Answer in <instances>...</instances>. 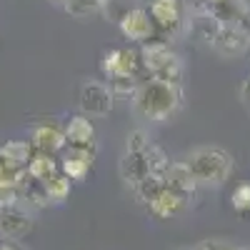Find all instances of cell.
<instances>
[{"instance_id": "obj_4", "label": "cell", "mask_w": 250, "mask_h": 250, "mask_svg": "<svg viewBox=\"0 0 250 250\" xmlns=\"http://www.w3.org/2000/svg\"><path fill=\"white\" fill-rule=\"evenodd\" d=\"M113 90L103 80H85L78 90V108L88 118H105L113 110Z\"/></svg>"}, {"instance_id": "obj_9", "label": "cell", "mask_w": 250, "mask_h": 250, "mask_svg": "<svg viewBox=\"0 0 250 250\" xmlns=\"http://www.w3.org/2000/svg\"><path fill=\"white\" fill-rule=\"evenodd\" d=\"M148 13L153 18L155 30L178 33L185 23V5L180 0H150Z\"/></svg>"}, {"instance_id": "obj_2", "label": "cell", "mask_w": 250, "mask_h": 250, "mask_svg": "<svg viewBox=\"0 0 250 250\" xmlns=\"http://www.w3.org/2000/svg\"><path fill=\"white\" fill-rule=\"evenodd\" d=\"M198 185H223L233 173V155L218 145H200L183 158Z\"/></svg>"}, {"instance_id": "obj_25", "label": "cell", "mask_w": 250, "mask_h": 250, "mask_svg": "<svg viewBox=\"0 0 250 250\" xmlns=\"http://www.w3.org/2000/svg\"><path fill=\"white\" fill-rule=\"evenodd\" d=\"M230 205L235 208L240 215L250 213V183H240V185L235 188L233 195H230Z\"/></svg>"}, {"instance_id": "obj_34", "label": "cell", "mask_w": 250, "mask_h": 250, "mask_svg": "<svg viewBox=\"0 0 250 250\" xmlns=\"http://www.w3.org/2000/svg\"><path fill=\"white\" fill-rule=\"evenodd\" d=\"M210 3H213V0H210Z\"/></svg>"}, {"instance_id": "obj_1", "label": "cell", "mask_w": 250, "mask_h": 250, "mask_svg": "<svg viewBox=\"0 0 250 250\" xmlns=\"http://www.w3.org/2000/svg\"><path fill=\"white\" fill-rule=\"evenodd\" d=\"M130 103H133V115L138 120L168 123L183 108V88H180V83L150 78L138 85Z\"/></svg>"}, {"instance_id": "obj_10", "label": "cell", "mask_w": 250, "mask_h": 250, "mask_svg": "<svg viewBox=\"0 0 250 250\" xmlns=\"http://www.w3.org/2000/svg\"><path fill=\"white\" fill-rule=\"evenodd\" d=\"M33 233V215L20 205L0 208V235L5 240H20Z\"/></svg>"}, {"instance_id": "obj_26", "label": "cell", "mask_w": 250, "mask_h": 250, "mask_svg": "<svg viewBox=\"0 0 250 250\" xmlns=\"http://www.w3.org/2000/svg\"><path fill=\"white\" fill-rule=\"evenodd\" d=\"M20 205V190L13 183H0V208Z\"/></svg>"}, {"instance_id": "obj_22", "label": "cell", "mask_w": 250, "mask_h": 250, "mask_svg": "<svg viewBox=\"0 0 250 250\" xmlns=\"http://www.w3.org/2000/svg\"><path fill=\"white\" fill-rule=\"evenodd\" d=\"M62 10L78 20H83V18L95 15V13H103V0H68Z\"/></svg>"}, {"instance_id": "obj_28", "label": "cell", "mask_w": 250, "mask_h": 250, "mask_svg": "<svg viewBox=\"0 0 250 250\" xmlns=\"http://www.w3.org/2000/svg\"><path fill=\"white\" fill-rule=\"evenodd\" d=\"M240 98H243V103H245V105H250V78L243 83V85H240Z\"/></svg>"}, {"instance_id": "obj_6", "label": "cell", "mask_w": 250, "mask_h": 250, "mask_svg": "<svg viewBox=\"0 0 250 250\" xmlns=\"http://www.w3.org/2000/svg\"><path fill=\"white\" fill-rule=\"evenodd\" d=\"M210 48L223 58H243L250 50V33L240 25L223 23Z\"/></svg>"}, {"instance_id": "obj_7", "label": "cell", "mask_w": 250, "mask_h": 250, "mask_svg": "<svg viewBox=\"0 0 250 250\" xmlns=\"http://www.w3.org/2000/svg\"><path fill=\"white\" fill-rule=\"evenodd\" d=\"M188 205H190V195H185V193L175 190V188L165 185L163 190L148 203V210L158 220H173V218H180L188 210Z\"/></svg>"}, {"instance_id": "obj_31", "label": "cell", "mask_w": 250, "mask_h": 250, "mask_svg": "<svg viewBox=\"0 0 250 250\" xmlns=\"http://www.w3.org/2000/svg\"><path fill=\"white\" fill-rule=\"evenodd\" d=\"M0 170H3V160H0Z\"/></svg>"}, {"instance_id": "obj_20", "label": "cell", "mask_w": 250, "mask_h": 250, "mask_svg": "<svg viewBox=\"0 0 250 250\" xmlns=\"http://www.w3.org/2000/svg\"><path fill=\"white\" fill-rule=\"evenodd\" d=\"M165 185H168V183H165V175H155V173H148V175H145L140 183H138V188H135V195L143 200V203H150L160 190H163V188Z\"/></svg>"}, {"instance_id": "obj_16", "label": "cell", "mask_w": 250, "mask_h": 250, "mask_svg": "<svg viewBox=\"0 0 250 250\" xmlns=\"http://www.w3.org/2000/svg\"><path fill=\"white\" fill-rule=\"evenodd\" d=\"M35 148L28 140H8L0 145V160L10 168H28Z\"/></svg>"}, {"instance_id": "obj_29", "label": "cell", "mask_w": 250, "mask_h": 250, "mask_svg": "<svg viewBox=\"0 0 250 250\" xmlns=\"http://www.w3.org/2000/svg\"><path fill=\"white\" fill-rule=\"evenodd\" d=\"M0 250H18V248H15L13 243H8V240H5V243H0Z\"/></svg>"}, {"instance_id": "obj_14", "label": "cell", "mask_w": 250, "mask_h": 250, "mask_svg": "<svg viewBox=\"0 0 250 250\" xmlns=\"http://www.w3.org/2000/svg\"><path fill=\"white\" fill-rule=\"evenodd\" d=\"M150 173L148 168V160H145L143 153H125L123 150V158H120V178L128 183L133 190L138 188V183Z\"/></svg>"}, {"instance_id": "obj_12", "label": "cell", "mask_w": 250, "mask_h": 250, "mask_svg": "<svg viewBox=\"0 0 250 250\" xmlns=\"http://www.w3.org/2000/svg\"><path fill=\"white\" fill-rule=\"evenodd\" d=\"M30 145L35 150H40V153L55 155L60 150H65V145H68L65 130H62L60 125H55V123H38V125H33V130H30Z\"/></svg>"}, {"instance_id": "obj_13", "label": "cell", "mask_w": 250, "mask_h": 250, "mask_svg": "<svg viewBox=\"0 0 250 250\" xmlns=\"http://www.w3.org/2000/svg\"><path fill=\"white\" fill-rule=\"evenodd\" d=\"M65 140L75 148H95V125L88 115H73L65 128Z\"/></svg>"}, {"instance_id": "obj_15", "label": "cell", "mask_w": 250, "mask_h": 250, "mask_svg": "<svg viewBox=\"0 0 250 250\" xmlns=\"http://www.w3.org/2000/svg\"><path fill=\"white\" fill-rule=\"evenodd\" d=\"M220 25L223 23L215 15H190L188 18V33H190V38L198 40V43H205V45H213Z\"/></svg>"}, {"instance_id": "obj_5", "label": "cell", "mask_w": 250, "mask_h": 250, "mask_svg": "<svg viewBox=\"0 0 250 250\" xmlns=\"http://www.w3.org/2000/svg\"><path fill=\"white\" fill-rule=\"evenodd\" d=\"M118 28H120L125 40H130V43H140V45L148 43V40H153V33H155V25H153V18H150L148 8H143L140 3L133 5L128 13L118 20Z\"/></svg>"}, {"instance_id": "obj_11", "label": "cell", "mask_w": 250, "mask_h": 250, "mask_svg": "<svg viewBox=\"0 0 250 250\" xmlns=\"http://www.w3.org/2000/svg\"><path fill=\"white\" fill-rule=\"evenodd\" d=\"M95 160V148H75V145H65V153L60 160V173L68 175L70 180H85Z\"/></svg>"}, {"instance_id": "obj_18", "label": "cell", "mask_w": 250, "mask_h": 250, "mask_svg": "<svg viewBox=\"0 0 250 250\" xmlns=\"http://www.w3.org/2000/svg\"><path fill=\"white\" fill-rule=\"evenodd\" d=\"M28 173L35 178V180H48L50 175H55V173H60V163L55 160V155H50V153H40V150H35L33 153V158H30V163H28Z\"/></svg>"}, {"instance_id": "obj_19", "label": "cell", "mask_w": 250, "mask_h": 250, "mask_svg": "<svg viewBox=\"0 0 250 250\" xmlns=\"http://www.w3.org/2000/svg\"><path fill=\"white\" fill-rule=\"evenodd\" d=\"M73 180L68 175H62V173H55L50 175L48 180H43V188H45V193H48V200L50 203H62V200H68L70 195V185Z\"/></svg>"}, {"instance_id": "obj_23", "label": "cell", "mask_w": 250, "mask_h": 250, "mask_svg": "<svg viewBox=\"0 0 250 250\" xmlns=\"http://www.w3.org/2000/svg\"><path fill=\"white\" fill-rule=\"evenodd\" d=\"M140 78L138 75H123V78H113L110 80V90L115 98H133L138 85H140Z\"/></svg>"}, {"instance_id": "obj_17", "label": "cell", "mask_w": 250, "mask_h": 250, "mask_svg": "<svg viewBox=\"0 0 250 250\" xmlns=\"http://www.w3.org/2000/svg\"><path fill=\"white\" fill-rule=\"evenodd\" d=\"M165 183H168L170 188H175V190L185 193V195H193V190L198 188V180L193 178V173H190L185 160H175V163L168 165V170H165Z\"/></svg>"}, {"instance_id": "obj_3", "label": "cell", "mask_w": 250, "mask_h": 250, "mask_svg": "<svg viewBox=\"0 0 250 250\" xmlns=\"http://www.w3.org/2000/svg\"><path fill=\"white\" fill-rule=\"evenodd\" d=\"M140 65L145 73H150V78H160V80H170V83H180L185 65L180 55L170 48V43L165 40H148L140 48Z\"/></svg>"}, {"instance_id": "obj_21", "label": "cell", "mask_w": 250, "mask_h": 250, "mask_svg": "<svg viewBox=\"0 0 250 250\" xmlns=\"http://www.w3.org/2000/svg\"><path fill=\"white\" fill-rule=\"evenodd\" d=\"M143 155H145V160H148L150 173H155V175H165V170H168V165H170V158H168V153H165L158 143H150L148 148L143 150Z\"/></svg>"}, {"instance_id": "obj_8", "label": "cell", "mask_w": 250, "mask_h": 250, "mask_svg": "<svg viewBox=\"0 0 250 250\" xmlns=\"http://www.w3.org/2000/svg\"><path fill=\"white\" fill-rule=\"evenodd\" d=\"M140 50L133 48H110L103 55V73L108 80L123 78V75H138L140 70Z\"/></svg>"}, {"instance_id": "obj_24", "label": "cell", "mask_w": 250, "mask_h": 250, "mask_svg": "<svg viewBox=\"0 0 250 250\" xmlns=\"http://www.w3.org/2000/svg\"><path fill=\"white\" fill-rule=\"evenodd\" d=\"M150 143L153 140H150L148 133H145L143 128H135V130L128 133V138H125V153H143Z\"/></svg>"}, {"instance_id": "obj_33", "label": "cell", "mask_w": 250, "mask_h": 250, "mask_svg": "<svg viewBox=\"0 0 250 250\" xmlns=\"http://www.w3.org/2000/svg\"><path fill=\"white\" fill-rule=\"evenodd\" d=\"M245 3H250V0H245Z\"/></svg>"}, {"instance_id": "obj_32", "label": "cell", "mask_w": 250, "mask_h": 250, "mask_svg": "<svg viewBox=\"0 0 250 250\" xmlns=\"http://www.w3.org/2000/svg\"><path fill=\"white\" fill-rule=\"evenodd\" d=\"M103 3H108V0H103Z\"/></svg>"}, {"instance_id": "obj_30", "label": "cell", "mask_w": 250, "mask_h": 250, "mask_svg": "<svg viewBox=\"0 0 250 250\" xmlns=\"http://www.w3.org/2000/svg\"><path fill=\"white\" fill-rule=\"evenodd\" d=\"M48 3H50V5H58V8H65L68 0H48Z\"/></svg>"}, {"instance_id": "obj_27", "label": "cell", "mask_w": 250, "mask_h": 250, "mask_svg": "<svg viewBox=\"0 0 250 250\" xmlns=\"http://www.w3.org/2000/svg\"><path fill=\"white\" fill-rule=\"evenodd\" d=\"M193 250H243L240 245H235L233 240H223V238H208L200 240Z\"/></svg>"}]
</instances>
